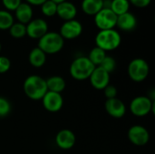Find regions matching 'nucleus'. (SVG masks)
<instances>
[{
    "label": "nucleus",
    "mask_w": 155,
    "mask_h": 154,
    "mask_svg": "<svg viewBox=\"0 0 155 154\" xmlns=\"http://www.w3.org/2000/svg\"><path fill=\"white\" fill-rule=\"evenodd\" d=\"M23 89L25 95L29 99L35 101L42 100L44 95L48 91L45 79L39 75L28 76L24 82Z\"/></svg>",
    "instance_id": "f257e3e1"
},
{
    "label": "nucleus",
    "mask_w": 155,
    "mask_h": 154,
    "mask_svg": "<svg viewBox=\"0 0 155 154\" xmlns=\"http://www.w3.org/2000/svg\"><path fill=\"white\" fill-rule=\"evenodd\" d=\"M121 35L114 29L100 30L95 36L96 46L104 51H113L119 47L121 44Z\"/></svg>",
    "instance_id": "f03ea898"
},
{
    "label": "nucleus",
    "mask_w": 155,
    "mask_h": 154,
    "mask_svg": "<svg viewBox=\"0 0 155 154\" xmlns=\"http://www.w3.org/2000/svg\"><path fill=\"white\" fill-rule=\"evenodd\" d=\"M64 40L56 32H47L38 41V48L45 54H54L60 52L64 47Z\"/></svg>",
    "instance_id": "7ed1b4c3"
},
{
    "label": "nucleus",
    "mask_w": 155,
    "mask_h": 154,
    "mask_svg": "<svg viewBox=\"0 0 155 154\" xmlns=\"http://www.w3.org/2000/svg\"><path fill=\"white\" fill-rule=\"evenodd\" d=\"M95 66L90 62L88 57L81 56L75 58L70 65L71 76L78 81L89 79Z\"/></svg>",
    "instance_id": "20e7f679"
},
{
    "label": "nucleus",
    "mask_w": 155,
    "mask_h": 154,
    "mask_svg": "<svg viewBox=\"0 0 155 154\" xmlns=\"http://www.w3.org/2000/svg\"><path fill=\"white\" fill-rule=\"evenodd\" d=\"M150 66L148 63L142 58H135L128 65L129 77L136 83L143 82L149 75Z\"/></svg>",
    "instance_id": "39448f33"
},
{
    "label": "nucleus",
    "mask_w": 155,
    "mask_h": 154,
    "mask_svg": "<svg viewBox=\"0 0 155 154\" xmlns=\"http://www.w3.org/2000/svg\"><path fill=\"white\" fill-rule=\"evenodd\" d=\"M154 101L148 96H137L130 103L131 113L137 117H143L153 112Z\"/></svg>",
    "instance_id": "423d86ee"
},
{
    "label": "nucleus",
    "mask_w": 155,
    "mask_h": 154,
    "mask_svg": "<svg viewBox=\"0 0 155 154\" xmlns=\"http://www.w3.org/2000/svg\"><path fill=\"white\" fill-rule=\"evenodd\" d=\"M116 22L117 15L110 8L104 7L94 15V23L100 30L114 29Z\"/></svg>",
    "instance_id": "0eeeda50"
},
{
    "label": "nucleus",
    "mask_w": 155,
    "mask_h": 154,
    "mask_svg": "<svg viewBox=\"0 0 155 154\" xmlns=\"http://www.w3.org/2000/svg\"><path fill=\"white\" fill-rule=\"evenodd\" d=\"M129 141L136 146H143L150 140V133L147 129L142 125H134L128 131Z\"/></svg>",
    "instance_id": "6e6552de"
},
{
    "label": "nucleus",
    "mask_w": 155,
    "mask_h": 154,
    "mask_svg": "<svg viewBox=\"0 0 155 154\" xmlns=\"http://www.w3.org/2000/svg\"><path fill=\"white\" fill-rule=\"evenodd\" d=\"M42 103L46 111L50 113H57L64 105V99L61 93L47 91L42 98Z\"/></svg>",
    "instance_id": "1a4fd4ad"
},
{
    "label": "nucleus",
    "mask_w": 155,
    "mask_h": 154,
    "mask_svg": "<svg viewBox=\"0 0 155 154\" xmlns=\"http://www.w3.org/2000/svg\"><path fill=\"white\" fill-rule=\"evenodd\" d=\"M83 32V25L82 24L75 20H69V21H65L61 28H60V35L64 39H68V40H72L74 38H77Z\"/></svg>",
    "instance_id": "9d476101"
},
{
    "label": "nucleus",
    "mask_w": 155,
    "mask_h": 154,
    "mask_svg": "<svg viewBox=\"0 0 155 154\" xmlns=\"http://www.w3.org/2000/svg\"><path fill=\"white\" fill-rule=\"evenodd\" d=\"M48 32V25L46 21L41 18L31 20L26 25V34L33 39H40Z\"/></svg>",
    "instance_id": "9b49d317"
},
{
    "label": "nucleus",
    "mask_w": 155,
    "mask_h": 154,
    "mask_svg": "<svg viewBox=\"0 0 155 154\" xmlns=\"http://www.w3.org/2000/svg\"><path fill=\"white\" fill-rule=\"evenodd\" d=\"M92 86L96 90H104L110 82V74L97 66L89 77Z\"/></svg>",
    "instance_id": "f8f14e48"
},
{
    "label": "nucleus",
    "mask_w": 155,
    "mask_h": 154,
    "mask_svg": "<svg viewBox=\"0 0 155 154\" xmlns=\"http://www.w3.org/2000/svg\"><path fill=\"white\" fill-rule=\"evenodd\" d=\"M104 107L107 113L111 117H114L115 119L123 118L126 113V107L124 103L117 97L113 99H107L104 103Z\"/></svg>",
    "instance_id": "ddd939ff"
},
{
    "label": "nucleus",
    "mask_w": 155,
    "mask_h": 154,
    "mask_svg": "<svg viewBox=\"0 0 155 154\" xmlns=\"http://www.w3.org/2000/svg\"><path fill=\"white\" fill-rule=\"evenodd\" d=\"M76 142V137L74 132L68 129L61 130L55 136V143L62 150L72 149Z\"/></svg>",
    "instance_id": "4468645a"
},
{
    "label": "nucleus",
    "mask_w": 155,
    "mask_h": 154,
    "mask_svg": "<svg viewBox=\"0 0 155 154\" xmlns=\"http://www.w3.org/2000/svg\"><path fill=\"white\" fill-rule=\"evenodd\" d=\"M76 14H77V9L75 5L71 2L64 1L57 5L56 15L62 19H64V21L74 19Z\"/></svg>",
    "instance_id": "2eb2a0df"
},
{
    "label": "nucleus",
    "mask_w": 155,
    "mask_h": 154,
    "mask_svg": "<svg viewBox=\"0 0 155 154\" xmlns=\"http://www.w3.org/2000/svg\"><path fill=\"white\" fill-rule=\"evenodd\" d=\"M136 17L130 12H126L117 16L116 26H118L123 31H132L136 27Z\"/></svg>",
    "instance_id": "dca6fc26"
},
{
    "label": "nucleus",
    "mask_w": 155,
    "mask_h": 154,
    "mask_svg": "<svg viewBox=\"0 0 155 154\" xmlns=\"http://www.w3.org/2000/svg\"><path fill=\"white\" fill-rule=\"evenodd\" d=\"M15 16L19 23L27 25L33 17V9L32 6L27 3H21L19 6L15 10Z\"/></svg>",
    "instance_id": "f3484780"
},
{
    "label": "nucleus",
    "mask_w": 155,
    "mask_h": 154,
    "mask_svg": "<svg viewBox=\"0 0 155 154\" xmlns=\"http://www.w3.org/2000/svg\"><path fill=\"white\" fill-rule=\"evenodd\" d=\"M28 61L30 64L35 68L42 67L46 62V54L38 47L31 50L28 55Z\"/></svg>",
    "instance_id": "a211bd4d"
},
{
    "label": "nucleus",
    "mask_w": 155,
    "mask_h": 154,
    "mask_svg": "<svg viewBox=\"0 0 155 154\" xmlns=\"http://www.w3.org/2000/svg\"><path fill=\"white\" fill-rule=\"evenodd\" d=\"M104 8V0H83L82 9L88 15H95Z\"/></svg>",
    "instance_id": "6ab92c4d"
},
{
    "label": "nucleus",
    "mask_w": 155,
    "mask_h": 154,
    "mask_svg": "<svg viewBox=\"0 0 155 154\" xmlns=\"http://www.w3.org/2000/svg\"><path fill=\"white\" fill-rule=\"evenodd\" d=\"M45 82H46L47 90L57 93H61L64 90L66 85L64 79L58 75L51 76L47 80H45Z\"/></svg>",
    "instance_id": "aec40b11"
},
{
    "label": "nucleus",
    "mask_w": 155,
    "mask_h": 154,
    "mask_svg": "<svg viewBox=\"0 0 155 154\" xmlns=\"http://www.w3.org/2000/svg\"><path fill=\"white\" fill-rule=\"evenodd\" d=\"M129 7H130V3L128 0H112L110 5V9L117 16L128 12Z\"/></svg>",
    "instance_id": "412c9836"
},
{
    "label": "nucleus",
    "mask_w": 155,
    "mask_h": 154,
    "mask_svg": "<svg viewBox=\"0 0 155 154\" xmlns=\"http://www.w3.org/2000/svg\"><path fill=\"white\" fill-rule=\"evenodd\" d=\"M106 55L107 54H106L105 51H104L103 49L95 46L94 48H93L91 50V52H90V54L88 55V59L90 60V62L95 67H97L102 64V62L104 61V59L105 58Z\"/></svg>",
    "instance_id": "4be33fe9"
},
{
    "label": "nucleus",
    "mask_w": 155,
    "mask_h": 154,
    "mask_svg": "<svg viewBox=\"0 0 155 154\" xmlns=\"http://www.w3.org/2000/svg\"><path fill=\"white\" fill-rule=\"evenodd\" d=\"M14 24L13 15L5 10H0V30H7Z\"/></svg>",
    "instance_id": "5701e85b"
},
{
    "label": "nucleus",
    "mask_w": 155,
    "mask_h": 154,
    "mask_svg": "<svg viewBox=\"0 0 155 154\" xmlns=\"http://www.w3.org/2000/svg\"><path fill=\"white\" fill-rule=\"evenodd\" d=\"M9 33L14 38H22L26 34V25L21 23H14L9 28Z\"/></svg>",
    "instance_id": "b1692460"
},
{
    "label": "nucleus",
    "mask_w": 155,
    "mask_h": 154,
    "mask_svg": "<svg viewBox=\"0 0 155 154\" xmlns=\"http://www.w3.org/2000/svg\"><path fill=\"white\" fill-rule=\"evenodd\" d=\"M56 9H57V4L51 0H46L44 4L41 5V10L42 13L45 16H54L56 15Z\"/></svg>",
    "instance_id": "393cba45"
},
{
    "label": "nucleus",
    "mask_w": 155,
    "mask_h": 154,
    "mask_svg": "<svg viewBox=\"0 0 155 154\" xmlns=\"http://www.w3.org/2000/svg\"><path fill=\"white\" fill-rule=\"evenodd\" d=\"M99 67L103 68L107 73L111 74V73H113L114 71V69L116 67V62L113 57L106 55L105 58L104 59V61L102 62V64L99 65Z\"/></svg>",
    "instance_id": "a878e982"
},
{
    "label": "nucleus",
    "mask_w": 155,
    "mask_h": 154,
    "mask_svg": "<svg viewBox=\"0 0 155 154\" xmlns=\"http://www.w3.org/2000/svg\"><path fill=\"white\" fill-rule=\"evenodd\" d=\"M11 112V103L5 97L0 96V118L6 117Z\"/></svg>",
    "instance_id": "bb28decb"
},
{
    "label": "nucleus",
    "mask_w": 155,
    "mask_h": 154,
    "mask_svg": "<svg viewBox=\"0 0 155 154\" xmlns=\"http://www.w3.org/2000/svg\"><path fill=\"white\" fill-rule=\"evenodd\" d=\"M103 91L104 93L106 99H113L117 97V89L114 85L108 84Z\"/></svg>",
    "instance_id": "cd10ccee"
},
{
    "label": "nucleus",
    "mask_w": 155,
    "mask_h": 154,
    "mask_svg": "<svg viewBox=\"0 0 155 154\" xmlns=\"http://www.w3.org/2000/svg\"><path fill=\"white\" fill-rule=\"evenodd\" d=\"M4 6L9 11H15L22 3L21 0H2Z\"/></svg>",
    "instance_id": "c85d7f7f"
},
{
    "label": "nucleus",
    "mask_w": 155,
    "mask_h": 154,
    "mask_svg": "<svg viewBox=\"0 0 155 154\" xmlns=\"http://www.w3.org/2000/svg\"><path fill=\"white\" fill-rule=\"evenodd\" d=\"M11 67L10 60L5 56H0V74H5L8 72Z\"/></svg>",
    "instance_id": "c756f323"
},
{
    "label": "nucleus",
    "mask_w": 155,
    "mask_h": 154,
    "mask_svg": "<svg viewBox=\"0 0 155 154\" xmlns=\"http://www.w3.org/2000/svg\"><path fill=\"white\" fill-rule=\"evenodd\" d=\"M128 1H129V3H131L132 5H134L136 7L144 8L151 4L152 0H128Z\"/></svg>",
    "instance_id": "7c9ffc66"
},
{
    "label": "nucleus",
    "mask_w": 155,
    "mask_h": 154,
    "mask_svg": "<svg viewBox=\"0 0 155 154\" xmlns=\"http://www.w3.org/2000/svg\"><path fill=\"white\" fill-rule=\"evenodd\" d=\"M27 4H29L30 5H41L42 4H44L46 0H25Z\"/></svg>",
    "instance_id": "2f4dec72"
},
{
    "label": "nucleus",
    "mask_w": 155,
    "mask_h": 154,
    "mask_svg": "<svg viewBox=\"0 0 155 154\" xmlns=\"http://www.w3.org/2000/svg\"><path fill=\"white\" fill-rule=\"evenodd\" d=\"M51 1H53V2H54L55 4H60V3H62V2H64V1H65V0H51Z\"/></svg>",
    "instance_id": "473e14b6"
},
{
    "label": "nucleus",
    "mask_w": 155,
    "mask_h": 154,
    "mask_svg": "<svg viewBox=\"0 0 155 154\" xmlns=\"http://www.w3.org/2000/svg\"><path fill=\"white\" fill-rule=\"evenodd\" d=\"M1 49H2V45H1V44H0V52H1Z\"/></svg>",
    "instance_id": "72a5a7b5"
}]
</instances>
